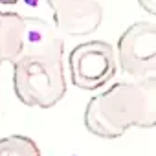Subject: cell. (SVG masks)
I'll use <instances>...</instances> for the list:
<instances>
[{"mask_svg":"<svg viewBox=\"0 0 156 156\" xmlns=\"http://www.w3.org/2000/svg\"><path fill=\"white\" fill-rule=\"evenodd\" d=\"M0 156H42L39 145L22 134L0 138Z\"/></svg>","mask_w":156,"mask_h":156,"instance_id":"52a82bcc","label":"cell"},{"mask_svg":"<svg viewBox=\"0 0 156 156\" xmlns=\"http://www.w3.org/2000/svg\"><path fill=\"white\" fill-rule=\"evenodd\" d=\"M70 81L73 87L94 92L108 85L118 72L116 51L105 41H87L77 44L68 55Z\"/></svg>","mask_w":156,"mask_h":156,"instance_id":"3957f363","label":"cell"},{"mask_svg":"<svg viewBox=\"0 0 156 156\" xmlns=\"http://www.w3.org/2000/svg\"><path fill=\"white\" fill-rule=\"evenodd\" d=\"M156 123V79L114 83L94 96L85 108V127L103 140H116L129 129H152Z\"/></svg>","mask_w":156,"mask_h":156,"instance_id":"7a4b0ae2","label":"cell"},{"mask_svg":"<svg viewBox=\"0 0 156 156\" xmlns=\"http://www.w3.org/2000/svg\"><path fill=\"white\" fill-rule=\"evenodd\" d=\"M64 41L57 28L37 17H24L22 50L13 62V90L26 107L51 108L66 94Z\"/></svg>","mask_w":156,"mask_h":156,"instance_id":"6da1fadb","label":"cell"},{"mask_svg":"<svg viewBox=\"0 0 156 156\" xmlns=\"http://www.w3.org/2000/svg\"><path fill=\"white\" fill-rule=\"evenodd\" d=\"M24 17L15 11H0V66L15 62L22 50Z\"/></svg>","mask_w":156,"mask_h":156,"instance_id":"8992f818","label":"cell"},{"mask_svg":"<svg viewBox=\"0 0 156 156\" xmlns=\"http://www.w3.org/2000/svg\"><path fill=\"white\" fill-rule=\"evenodd\" d=\"M141 9L149 15H156V0H138Z\"/></svg>","mask_w":156,"mask_h":156,"instance_id":"ba28073f","label":"cell"},{"mask_svg":"<svg viewBox=\"0 0 156 156\" xmlns=\"http://www.w3.org/2000/svg\"><path fill=\"white\" fill-rule=\"evenodd\" d=\"M20 0H0V6H15Z\"/></svg>","mask_w":156,"mask_h":156,"instance_id":"9c48e42d","label":"cell"},{"mask_svg":"<svg viewBox=\"0 0 156 156\" xmlns=\"http://www.w3.org/2000/svg\"><path fill=\"white\" fill-rule=\"evenodd\" d=\"M116 61L125 75L134 81L156 79V28L152 22H134L119 41Z\"/></svg>","mask_w":156,"mask_h":156,"instance_id":"277c9868","label":"cell"},{"mask_svg":"<svg viewBox=\"0 0 156 156\" xmlns=\"http://www.w3.org/2000/svg\"><path fill=\"white\" fill-rule=\"evenodd\" d=\"M53 24L59 33L70 37H88L103 20V6L99 0H46Z\"/></svg>","mask_w":156,"mask_h":156,"instance_id":"5b68a950","label":"cell"}]
</instances>
